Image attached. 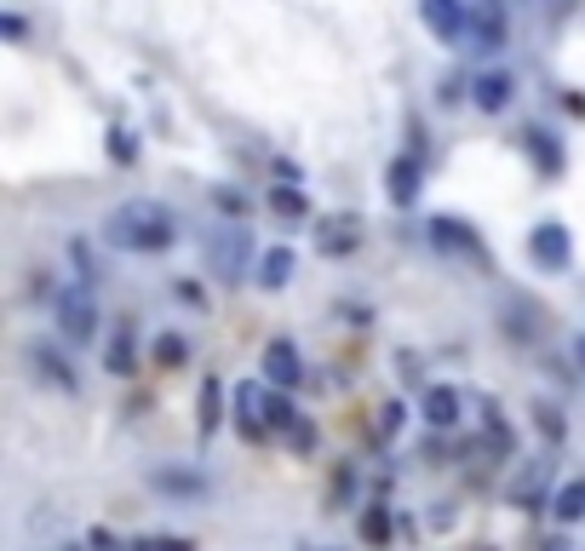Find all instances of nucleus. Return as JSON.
Here are the masks:
<instances>
[{"label":"nucleus","instance_id":"1","mask_svg":"<svg viewBox=\"0 0 585 551\" xmlns=\"http://www.w3.org/2000/svg\"><path fill=\"white\" fill-rule=\"evenodd\" d=\"M103 236H110L115 248H127V253H161V248L179 241V219H172L161 201L138 196V201H121L115 213L103 219Z\"/></svg>","mask_w":585,"mask_h":551},{"label":"nucleus","instance_id":"2","mask_svg":"<svg viewBox=\"0 0 585 551\" xmlns=\"http://www.w3.org/2000/svg\"><path fill=\"white\" fill-rule=\"evenodd\" d=\"M52 310H58L63 339H75V344L98 339V304H92V288H58V293H52Z\"/></svg>","mask_w":585,"mask_h":551},{"label":"nucleus","instance_id":"3","mask_svg":"<svg viewBox=\"0 0 585 551\" xmlns=\"http://www.w3.org/2000/svg\"><path fill=\"white\" fill-rule=\"evenodd\" d=\"M420 18H425V29L436 34L442 47L471 41V23H476V12L465 7V0H420Z\"/></svg>","mask_w":585,"mask_h":551},{"label":"nucleus","instance_id":"4","mask_svg":"<svg viewBox=\"0 0 585 551\" xmlns=\"http://www.w3.org/2000/svg\"><path fill=\"white\" fill-rule=\"evenodd\" d=\"M248 253H253L248 230H219L213 241H206V270L224 276V282H241V270H248Z\"/></svg>","mask_w":585,"mask_h":551},{"label":"nucleus","instance_id":"5","mask_svg":"<svg viewBox=\"0 0 585 551\" xmlns=\"http://www.w3.org/2000/svg\"><path fill=\"white\" fill-rule=\"evenodd\" d=\"M528 253H534V264H545V270H563L568 259H574V241H568V230L551 219V224H539L534 236H528Z\"/></svg>","mask_w":585,"mask_h":551},{"label":"nucleus","instance_id":"6","mask_svg":"<svg viewBox=\"0 0 585 551\" xmlns=\"http://www.w3.org/2000/svg\"><path fill=\"white\" fill-rule=\"evenodd\" d=\"M385 190H391L396 207H413V201H420V156H396V161L385 167Z\"/></svg>","mask_w":585,"mask_h":551},{"label":"nucleus","instance_id":"7","mask_svg":"<svg viewBox=\"0 0 585 551\" xmlns=\"http://www.w3.org/2000/svg\"><path fill=\"white\" fill-rule=\"evenodd\" d=\"M264 373H270V385H282V391H293V385H299L304 368H299L293 339H275V344H270V351H264Z\"/></svg>","mask_w":585,"mask_h":551},{"label":"nucleus","instance_id":"8","mask_svg":"<svg viewBox=\"0 0 585 551\" xmlns=\"http://www.w3.org/2000/svg\"><path fill=\"white\" fill-rule=\"evenodd\" d=\"M29 368L41 373V379H52L58 391H75V368H69V362H63V357L52 351V344H41V339L29 344Z\"/></svg>","mask_w":585,"mask_h":551},{"label":"nucleus","instance_id":"9","mask_svg":"<svg viewBox=\"0 0 585 551\" xmlns=\"http://www.w3.org/2000/svg\"><path fill=\"white\" fill-rule=\"evenodd\" d=\"M460 413H465V397H460L454 385H431V391H425V420H431L436 431L460 425Z\"/></svg>","mask_w":585,"mask_h":551},{"label":"nucleus","instance_id":"10","mask_svg":"<svg viewBox=\"0 0 585 551\" xmlns=\"http://www.w3.org/2000/svg\"><path fill=\"white\" fill-rule=\"evenodd\" d=\"M299 425H304V413L293 408V397H288V391H264V431L293 437Z\"/></svg>","mask_w":585,"mask_h":551},{"label":"nucleus","instance_id":"11","mask_svg":"<svg viewBox=\"0 0 585 551\" xmlns=\"http://www.w3.org/2000/svg\"><path fill=\"white\" fill-rule=\"evenodd\" d=\"M476 110H488V116H500L505 103H511V76H500V69H488V76H476Z\"/></svg>","mask_w":585,"mask_h":551},{"label":"nucleus","instance_id":"12","mask_svg":"<svg viewBox=\"0 0 585 551\" xmlns=\"http://www.w3.org/2000/svg\"><path fill=\"white\" fill-rule=\"evenodd\" d=\"M293 264H299L293 248H270V253L259 259V288H270V293L288 288V282H293Z\"/></svg>","mask_w":585,"mask_h":551},{"label":"nucleus","instance_id":"13","mask_svg":"<svg viewBox=\"0 0 585 551\" xmlns=\"http://www.w3.org/2000/svg\"><path fill=\"white\" fill-rule=\"evenodd\" d=\"M471 41H476L482 52H500V47H505V18H500L494 7H482L476 23H471Z\"/></svg>","mask_w":585,"mask_h":551},{"label":"nucleus","instance_id":"14","mask_svg":"<svg viewBox=\"0 0 585 551\" xmlns=\"http://www.w3.org/2000/svg\"><path fill=\"white\" fill-rule=\"evenodd\" d=\"M219 420H224V385L206 373V379H201V437H213Z\"/></svg>","mask_w":585,"mask_h":551},{"label":"nucleus","instance_id":"15","mask_svg":"<svg viewBox=\"0 0 585 551\" xmlns=\"http://www.w3.org/2000/svg\"><path fill=\"white\" fill-rule=\"evenodd\" d=\"M155 489H167V494H206V477H195V471H155Z\"/></svg>","mask_w":585,"mask_h":551},{"label":"nucleus","instance_id":"16","mask_svg":"<svg viewBox=\"0 0 585 551\" xmlns=\"http://www.w3.org/2000/svg\"><path fill=\"white\" fill-rule=\"evenodd\" d=\"M551 511H557L563 523H579V517H585V477H579V482H568V489H563L557 500H551Z\"/></svg>","mask_w":585,"mask_h":551},{"label":"nucleus","instance_id":"17","mask_svg":"<svg viewBox=\"0 0 585 551\" xmlns=\"http://www.w3.org/2000/svg\"><path fill=\"white\" fill-rule=\"evenodd\" d=\"M103 362H110V373H138V351H132V333H115L110 339V357H103Z\"/></svg>","mask_w":585,"mask_h":551},{"label":"nucleus","instance_id":"18","mask_svg":"<svg viewBox=\"0 0 585 551\" xmlns=\"http://www.w3.org/2000/svg\"><path fill=\"white\" fill-rule=\"evenodd\" d=\"M184 357H190V344H184L179 333H161V339H155V368H179Z\"/></svg>","mask_w":585,"mask_h":551},{"label":"nucleus","instance_id":"19","mask_svg":"<svg viewBox=\"0 0 585 551\" xmlns=\"http://www.w3.org/2000/svg\"><path fill=\"white\" fill-rule=\"evenodd\" d=\"M327 230H333V236L322 241V248H327V253H351V248H356V224H351V219H333Z\"/></svg>","mask_w":585,"mask_h":551},{"label":"nucleus","instance_id":"20","mask_svg":"<svg viewBox=\"0 0 585 551\" xmlns=\"http://www.w3.org/2000/svg\"><path fill=\"white\" fill-rule=\"evenodd\" d=\"M270 207H275V213H288V219H299V213H304V196L288 190V184H275V190H270Z\"/></svg>","mask_w":585,"mask_h":551},{"label":"nucleus","instance_id":"21","mask_svg":"<svg viewBox=\"0 0 585 551\" xmlns=\"http://www.w3.org/2000/svg\"><path fill=\"white\" fill-rule=\"evenodd\" d=\"M288 442L299 448V454H310V448H316V431H310V420H304V425H299V431H293Z\"/></svg>","mask_w":585,"mask_h":551},{"label":"nucleus","instance_id":"22","mask_svg":"<svg viewBox=\"0 0 585 551\" xmlns=\"http://www.w3.org/2000/svg\"><path fill=\"white\" fill-rule=\"evenodd\" d=\"M132 551H190V540H144V545H132Z\"/></svg>","mask_w":585,"mask_h":551},{"label":"nucleus","instance_id":"23","mask_svg":"<svg viewBox=\"0 0 585 551\" xmlns=\"http://www.w3.org/2000/svg\"><path fill=\"white\" fill-rule=\"evenodd\" d=\"M110 156H115V161H132V144H127V132H110Z\"/></svg>","mask_w":585,"mask_h":551},{"label":"nucleus","instance_id":"24","mask_svg":"<svg viewBox=\"0 0 585 551\" xmlns=\"http://www.w3.org/2000/svg\"><path fill=\"white\" fill-rule=\"evenodd\" d=\"M362 529H367L373 540H385V511H373V517H362Z\"/></svg>","mask_w":585,"mask_h":551},{"label":"nucleus","instance_id":"25","mask_svg":"<svg viewBox=\"0 0 585 551\" xmlns=\"http://www.w3.org/2000/svg\"><path fill=\"white\" fill-rule=\"evenodd\" d=\"M539 431H551V437H563V420L551 408H539Z\"/></svg>","mask_w":585,"mask_h":551},{"label":"nucleus","instance_id":"26","mask_svg":"<svg viewBox=\"0 0 585 551\" xmlns=\"http://www.w3.org/2000/svg\"><path fill=\"white\" fill-rule=\"evenodd\" d=\"M0 29H7L12 41H23V18H18V12H7V18H0Z\"/></svg>","mask_w":585,"mask_h":551},{"label":"nucleus","instance_id":"27","mask_svg":"<svg viewBox=\"0 0 585 551\" xmlns=\"http://www.w3.org/2000/svg\"><path fill=\"white\" fill-rule=\"evenodd\" d=\"M539 551H568V545H563V540H545V545H539Z\"/></svg>","mask_w":585,"mask_h":551},{"label":"nucleus","instance_id":"28","mask_svg":"<svg viewBox=\"0 0 585 551\" xmlns=\"http://www.w3.org/2000/svg\"><path fill=\"white\" fill-rule=\"evenodd\" d=\"M574 362H579V368H585V339H579V344H574Z\"/></svg>","mask_w":585,"mask_h":551}]
</instances>
